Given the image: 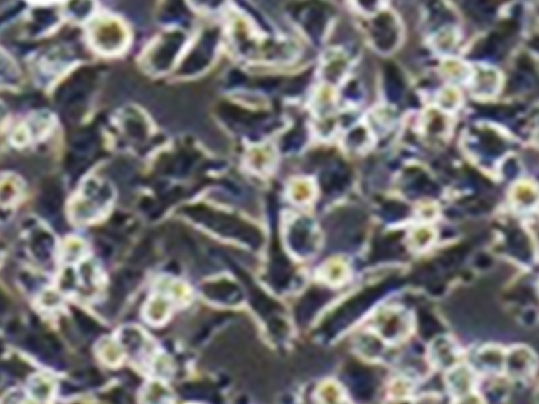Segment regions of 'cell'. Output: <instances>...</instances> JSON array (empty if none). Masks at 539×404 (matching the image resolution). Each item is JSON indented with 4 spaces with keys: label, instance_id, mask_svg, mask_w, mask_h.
I'll return each instance as SVG.
<instances>
[{
    "label": "cell",
    "instance_id": "cell-16",
    "mask_svg": "<svg viewBox=\"0 0 539 404\" xmlns=\"http://www.w3.org/2000/svg\"><path fill=\"white\" fill-rule=\"evenodd\" d=\"M126 131L133 139L143 140L146 136V129L144 122L139 117H129L126 119Z\"/></svg>",
    "mask_w": 539,
    "mask_h": 404
},
{
    "label": "cell",
    "instance_id": "cell-13",
    "mask_svg": "<svg viewBox=\"0 0 539 404\" xmlns=\"http://www.w3.org/2000/svg\"><path fill=\"white\" fill-rule=\"evenodd\" d=\"M168 312H169V302L161 297H155L152 299L145 311L146 318L155 324L162 323L167 318Z\"/></svg>",
    "mask_w": 539,
    "mask_h": 404
},
{
    "label": "cell",
    "instance_id": "cell-1",
    "mask_svg": "<svg viewBox=\"0 0 539 404\" xmlns=\"http://www.w3.org/2000/svg\"><path fill=\"white\" fill-rule=\"evenodd\" d=\"M94 73L89 68H83L75 73L57 92L58 102L66 107V116L76 120L82 115L87 96L92 90Z\"/></svg>",
    "mask_w": 539,
    "mask_h": 404
},
{
    "label": "cell",
    "instance_id": "cell-2",
    "mask_svg": "<svg viewBox=\"0 0 539 404\" xmlns=\"http://www.w3.org/2000/svg\"><path fill=\"white\" fill-rule=\"evenodd\" d=\"M411 317L400 307H385L373 316L369 328L385 342L404 340L411 330Z\"/></svg>",
    "mask_w": 539,
    "mask_h": 404
},
{
    "label": "cell",
    "instance_id": "cell-15",
    "mask_svg": "<svg viewBox=\"0 0 539 404\" xmlns=\"http://www.w3.org/2000/svg\"><path fill=\"white\" fill-rule=\"evenodd\" d=\"M99 349L103 360L108 364H117L122 359V351L119 349L118 344L112 341L103 340Z\"/></svg>",
    "mask_w": 539,
    "mask_h": 404
},
{
    "label": "cell",
    "instance_id": "cell-8",
    "mask_svg": "<svg viewBox=\"0 0 539 404\" xmlns=\"http://www.w3.org/2000/svg\"><path fill=\"white\" fill-rule=\"evenodd\" d=\"M61 206V190L57 185H50L43 189L40 197V208L46 217L58 214Z\"/></svg>",
    "mask_w": 539,
    "mask_h": 404
},
{
    "label": "cell",
    "instance_id": "cell-14",
    "mask_svg": "<svg viewBox=\"0 0 539 404\" xmlns=\"http://www.w3.org/2000/svg\"><path fill=\"white\" fill-rule=\"evenodd\" d=\"M395 28L392 27L391 23L386 21V17L379 19L376 22L375 28H374V34H375V40L378 41V45L381 48H388L390 45L395 41Z\"/></svg>",
    "mask_w": 539,
    "mask_h": 404
},
{
    "label": "cell",
    "instance_id": "cell-17",
    "mask_svg": "<svg viewBox=\"0 0 539 404\" xmlns=\"http://www.w3.org/2000/svg\"><path fill=\"white\" fill-rule=\"evenodd\" d=\"M192 162H193L192 157L190 155H185L183 153V155H178L174 160H171L169 168H171V171H173L175 174L183 175L188 171Z\"/></svg>",
    "mask_w": 539,
    "mask_h": 404
},
{
    "label": "cell",
    "instance_id": "cell-12",
    "mask_svg": "<svg viewBox=\"0 0 539 404\" xmlns=\"http://www.w3.org/2000/svg\"><path fill=\"white\" fill-rule=\"evenodd\" d=\"M318 393L320 404H351L341 388L332 382L325 383Z\"/></svg>",
    "mask_w": 539,
    "mask_h": 404
},
{
    "label": "cell",
    "instance_id": "cell-11",
    "mask_svg": "<svg viewBox=\"0 0 539 404\" xmlns=\"http://www.w3.org/2000/svg\"><path fill=\"white\" fill-rule=\"evenodd\" d=\"M53 246L54 241L52 236L45 231L38 232L31 241V251L34 253V256L40 261H47L50 258Z\"/></svg>",
    "mask_w": 539,
    "mask_h": 404
},
{
    "label": "cell",
    "instance_id": "cell-6",
    "mask_svg": "<svg viewBox=\"0 0 539 404\" xmlns=\"http://www.w3.org/2000/svg\"><path fill=\"white\" fill-rule=\"evenodd\" d=\"M95 41L106 50H117L124 41V33L117 23H105L96 28Z\"/></svg>",
    "mask_w": 539,
    "mask_h": 404
},
{
    "label": "cell",
    "instance_id": "cell-5",
    "mask_svg": "<svg viewBox=\"0 0 539 404\" xmlns=\"http://www.w3.org/2000/svg\"><path fill=\"white\" fill-rule=\"evenodd\" d=\"M185 36L181 33L164 35L162 41L156 45L150 55V64L155 71H166L173 64L178 50L181 48Z\"/></svg>",
    "mask_w": 539,
    "mask_h": 404
},
{
    "label": "cell",
    "instance_id": "cell-3",
    "mask_svg": "<svg viewBox=\"0 0 539 404\" xmlns=\"http://www.w3.org/2000/svg\"><path fill=\"white\" fill-rule=\"evenodd\" d=\"M112 189L110 185H99L96 182H87L84 190V197L75 207V217L78 220H89L110 202Z\"/></svg>",
    "mask_w": 539,
    "mask_h": 404
},
{
    "label": "cell",
    "instance_id": "cell-4",
    "mask_svg": "<svg viewBox=\"0 0 539 404\" xmlns=\"http://www.w3.org/2000/svg\"><path fill=\"white\" fill-rule=\"evenodd\" d=\"M217 31H208L203 35L201 41L198 42L190 55L187 57L186 61L183 62V67L180 72L183 75H194L209 65L210 61L213 59V50L217 43Z\"/></svg>",
    "mask_w": 539,
    "mask_h": 404
},
{
    "label": "cell",
    "instance_id": "cell-19",
    "mask_svg": "<svg viewBox=\"0 0 539 404\" xmlns=\"http://www.w3.org/2000/svg\"><path fill=\"white\" fill-rule=\"evenodd\" d=\"M433 237L432 232L428 230H420L415 234V243L417 246H425L427 243L429 242L430 239Z\"/></svg>",
    "mask_w": 539,
    "mask_h": 404
},
{
    "label": "cell",
    "instance_id": "cell-9",
    "mask_svg": "<svg viewBox=\"0 0 539 404\" xmlns=\"http://www.w3.org/2000/svg\"><path fill=\"white\" fill-rule=\"evenodd\" d=\"M319 278L324 283L339 286L348 279V268L341 261H332L320 271Z\"/></svg>",
    "mask_w": 539,
    "mask_h": 404
},
{
    "label": "cell",
    "instance_id": "cell-7",
    "mask_svg": "<svg viewBox=\"0 0 539 404\" xmlns=\"http://www.w3.org/2000/svg\"><path fill=\"white\" fill-rule=\"evenodd\" d=\"M501 77L493 68H481L475 78V91L482 97H490L498 92Z\"/></svg>",
    "mask_w": 539,
    "mask_h": 404
},
{
    "label": "cell",
    "instance_id": "cell-10",
    "mask_svg": "<svg viewBox=\"0 0 539 404\" xmlns=\"http://www.w3.org/2000/svg\"><path fill=\"white\" fill-rule=\"evenodd\" d=\"M513 201L519 207H530L538 200V192L537 189L528 182L518 183L513 189Z\"/></svg>",
    "mask_w": 539,
    "mask_h": 404
},
{
    "label": "cell",
    "instance_id": "cell-18",
    "mask_svg": "<svg viewBox=\"0 0 539 404\" xmlns=\"http://www.w3.org/2000/svg\"><path fill=\"white\" fill-rule=\"evenodd\" d=\"M34 17L36 26H38L40 29L50 27V24H53L55 22V16H54L53 12L45 11V10L36 12Z\"/></svg>",
    "mask_w": 539,
    "mask_h": 404
}]
</instances>
